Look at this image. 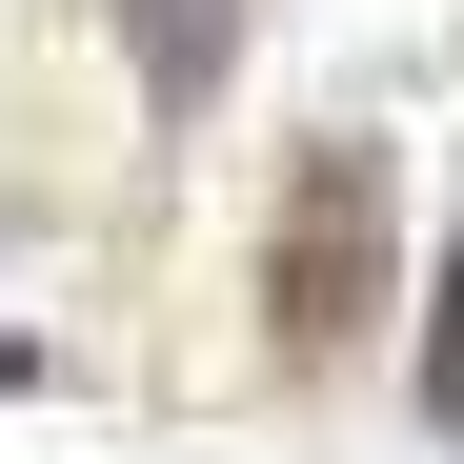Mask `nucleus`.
I'll list each match as a JSON object with an SVG mask.
<instances>
[{"instance_id":"7ed1b4c3","label":"nucleus","mask_w":464,"mask_h":464,"mask_svg":"<svg viewBox=\"0 0 464 464\" xmlns=\"http://www.w3.org/2000/svg\"><path fill=\"white\" fill-rule=\"evenodd\" d=\"M424 404L464 424V243H444V324H424Z\"/></svg>"},{"instance_id":"20e7f679","label":"nucleus","mask_w":464,"mask_h":464,"mask_svg":"<svg viewBox=\"0 0 464 464\" xmlns=\"http://www.w3.org/2000/svg\"><path fill=\"white\" fill-rule=\"evenodd\" d=\"M21 363H41V343H21V324H0V383H21Z\"/></svg>"},{"instance_id":"f03ea898","label":"nucleus","mask_w":464,"mask_h":464,"mask_svg":"<svg viewBox=\"0 0 464 464\" xmlns=\"http://www.w3.org/2000/svg\"><path fill=\"white\" fill-rule=\"evenodd\" d=\"M121 61H141V102H162V121H202L222 61H243V0H121Z\"/></svg>"},{"instance_id":"f257e3e1","label":"nucleus","mask_w":464,"mask_h":464,"mask_svg":"<svg viewBox=\"0 0 464 464\" xmlns=\"http://www.w3.org/2000/svg\"><path fill=\"white\" fill-rule=\"evenodd\" d=\"M383 263H404V182H383V141H303V182L263 222V343L283 363H343L383 324Z\"/></svg>"}]
</instances>
